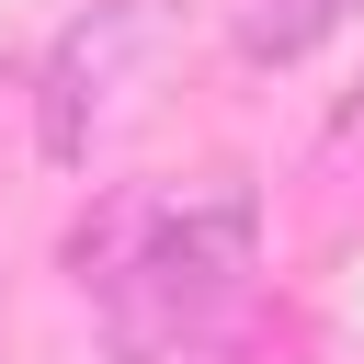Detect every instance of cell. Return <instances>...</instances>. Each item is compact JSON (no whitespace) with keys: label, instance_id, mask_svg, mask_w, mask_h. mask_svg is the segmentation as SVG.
Returning a JSON list of instances; mask_svg holds the SVG:
<instances>
[{"label":"cell","instance_id":"3","mask_svg":"<svg viewBox=\"0 0 364 364\" xmlns=\"http://www.w3.org/2000/svg\"><path fill=\"white\" fill-rule=\"evenodd\" d=\"M353 11H364V0H228V34H239L250 68H296V57H318Z\"/></svg>","mask_w":364,"mask_h":364},{"label":"cell","instance_id":"4","mask_svg":"<svg viewBox=\"0 0 364 364\" xmlns=\"http://www.w3.org/2000/svg\"><path fill=\"white\" fill-rule=\"evenodd\" d=\"M353 148H364V102H353V114L330 125V159H353Z\"/></svg>","mask_w":364,"mask_h":364},{"label":"cell","instance_id":"1","mask_svg":"<svg viewBox=\"0 0 364 364\" xmlns=\"http://www.w3.org/2000/svg\"><path fill=\"white\" fill-rule=\"evenodd\" d=\"M80 284L102 296V341L114 364H159L171 341H193L205 318L239 307L250 262H262V193L239 171H205V182H136V193H102L68 239Z\"/></svg>","mask_w":364,"mask_h":364},{"label":"cell","instance_id":"2","mask_svg":"<svg viewBox=\"0 0 364 364\" xmlns=\"http://www.w3.org/2000/svg\"><path fill=\"white\" fill-rule=\"evenodd\" d=\"M171 57V0H91L68 34H57V57H46V91H34V136H46V159H91V136L125 114V91L148 80Z\"/></svg>","mask_w":364,"mask_h":364}]
</instances>
